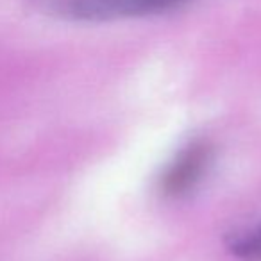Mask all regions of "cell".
Returning <instances> with one entry per match:
<instances>
[{
    "instance_id": "7a4b0ae2",
    "label": "cell",
    "mask_w": 261,
    "mask_h": 261,
    "mask_svg": "<svg viewBox=\"0 0 261 261\" xmlns=\"http://www.w3.org/2000/svg\"><path fill=\"white\" fill-rule=\"evenodd\" d=\"M213 149L206 140H193L185 145L167 165L160 177V192L165 197L179 199L197 188L211 165Z\"/></svg>"
},
{
    "instance_id": "3957f363",
    "label": "cell",
    "mask_w": 261,
    "mask_h": 261,
    "mask_svg": "<svg viewBox=\"0 0 261 261\" xmlns=\"http://www.w3.org/2000/svg\"><path fill=\"white\" fill-rule=\"evenodd\" d=\"M229 249L243 261H261V222L234 232L229 240Z\"/></svg>"
},
{
    "instance_id": "6da1fadb",
    "label": "cell",
    "mask_w": 261,
    "mask_h": 261,
    "mask_svg": "<svg viewBox=\"0 0 261 261\" xmlns=\"http://www.w3.org/2000/svg\"><path fill=\"white\" fill-rule=\"evenodd\" d=\"M43 13L73 22H104L170 11L188 0H33Z\"/></svg>"
}]
</instances>
